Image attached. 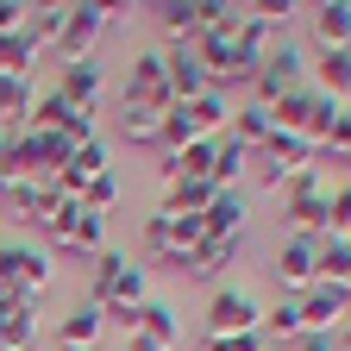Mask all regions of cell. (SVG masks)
<instances>
[{
	"label": "cell",
	"mask_w": 351,
	"mask_h": 351,
	"mask_svg": "<svg viewBox=\"0 0 351 351\" xmlns=\"http://www.w3.org/2000/svg\"><path fill=\"white\" fill-rule=\"evenodd\" d=\"M182 113L195 119V132H201V138H219V132L232 125V101H226V88H207L201 101H182Z\"/></svg>",
	"instance_id": "cell-21"
},
{
	"label": "cell",
	"mask_w": 351,
	"mask_h": 351,
	"mask_svg": "<svg viewBox=\"0 0 351 351\" xmlns=\"http://www.w3.org/2000/svg\"><path fill=\"white\" fill-rule=\"evenodd\" d=\"M332 351H351V320H345V326L332 332Z\"/></svg>",
	"instance_id": "cell-42"
},
{
	"label": "cell",
	"mask_w": 351,
	"mask_h": 351,
	"mask_svg": "<svg viewBox=\"0 0 351 351\" xmlns=\"http://www.w3.org/2000/svg\"><path fill=\"white\" fill-rule=\"evenodd\" d=\"M163 75H169V95H176V107H182V101H201L207 88H213L195 51H163Z\"/></svg>",
	"instance_id": "cell-17"
},
{
	"label": "cell",
	"mask_w": 351,
	"mask_h": 351,
	"mask_svg": "<svg viewBox=\"0 0 351 351\" xmlns=\"http://www.w3.org/2000/svg\"><path fill=\"white\" fill-rule=\"evenodd\" d=\"M125 351H151V345H138V339H125Z\"/></svg>",
	"instance_id": "cell-43"
},
{
	"label": "cell",
	"mask_w": 351,
	"mask_h": 351,
	"mask_svg": "<svg viewBox=\"0 0 351 351\" xmlns=\"http://www.w3.org/2000/svg\"><path fill=\"white\" fill-rule=\"evenodd\" d=\"M239 332H263V307H257V295L219 282L207 301V339H239Z\"/></svg>",
	"instance_id": "cell-3"
},
{
	"label": "cell",
	"mask_w": 351,
	"mask_h": 351,
	"mask_svg": "<svg viewBox=\"0 0 351 351\" xmlns=\"http://www.w3.org/2000/svg\"><path fill=\"white\" fill-rule=\"evenodd\" d=\"M44 232H51L63 251H82V257H101V251H107V219H101V213H88V207L69 201V195L57 201L51 219H44Z\"/></svg>",
	"instance_id": "cell-1"
},
{
	"label": "cell",
	"mask_w": 351,
	"mask_h": 351,
	"mask_svg": "<svg viewBox=\"0 0 351 351\" xmlns=\"http://www.w3.org/2000/svg\"><path fill=\"white\" fill-rule=\"evenodd\" d=\"M101 88H107L101 57H75V63H63V75H57V95H63L75 113H101Z\"/></svg>",
	"instance_id": "cell-10"
},
{
	"label": "cell",
	"mask_w": 351,
	"mask_h": 351,
	"mask_svg": "<svg viewBox=\"0 0 351 351\" xmlns=\"http://www.w3.org/2000/svg\"><path fill=\"white\" fill-rule=\"evenodd\" d=\"M113 13H119V7H95V0L69 7V19H63V38H57L63 63H75V57H95V44H101V32L113 25Z\"/></svg>",
	"instance_id": "cell-7"
},
{
	"label": "cell",
	"mask_w": 351,
	"mask_h": 351,
	"mask_svg": "<svg viewBox=\"0 0 351 351\" xmlns=\"http://www.w3.org/2000/svg\"><path fill=\"white\" fill-rule=\"evenodd\" d=\"M57 182H13L7 189V213L19 219V226H44V219L57 213Z\"/></svg>",
	"instance_id": "cell-15"
},
{
	"label": "cell",
	"mask_w": 351,
	"mask_h": 351,
	"mask_svg": "<svg viewBox=\"0 0 351 351\" xmlns=\"http://www.w3.org/2000/svg\"><path fill=\"white\" fill-rule=\"evenodd\" d=\"M95 176H107V138H88V145H75V151H69V163L51 176V182H57V195H69V201H75L88 182H95Z\"/></svg>",
	"instance_id": "cell-11"
},
{
	"label": "cell",
	"mask_w": 351,
	"mask_h": 351,
	"mask_svg": "<svg viewBox=\"0 0 351 351\" xmlns=\"http://www.w3.org/2000/svg\"><path fill=\"white\" fill-rule=\"evenodd\" d=\"M157 132H163V113L125 101V113H119V138H125V145H157Z\"/></svg>",
	"instance_id": "cell-31"
},
{
	"label": "cell",
	"mask_w": 351,
	"mask_h": 351,
	"mask_svg": "<svg viewBox=\"0 0 351 351\" xmlns=\"http://www.w3.org/2000/svg\"><path fill=\"white\" fill-rule=\"evenodd\" d=\"M19 25H25V7H19V0H0V38L19 32Z\"/></svg>",
	"instance_id": "cell-39"
},
{
	"label": "cell",
	"mask_w": 351,
	"mask_h": 351,
	"mask_svg": "<svg viewBox=\"0 0 351 351\" xmlns=\"http://www.w3.org/2000/svg\"><path fill=\"white\" fill-rule=\"evenodd\" d=\"M320 151L351 157V107H339V119H332V132H326V145H320Z\"/></svg>",
	"instance_id": "cell-37"
},
{
	"label": "cell",
	"mask_w": 351,
	"mask_h": 351,
	"mask_svg": "<svg viewBox=\"0 0 351 351\" xmlns=\"http://www.w3.org/2000/svg\"><path fill=\"white\" fill-rule=\"evenodd\" d=\"M201 219H207V239H239L245 232V201H239V189H219Z\"/></svg>",
	"instance_id": "cell-24"
},
{
	"label": "cell",
	"mask_w": 351,
	"mask_h": 351,
	"mask_svg": "<svg viewBox=\"0 0 351 351\" xmlns=\"http://www.w3.org/2000/svg\"><path fill=\"white\" fill-rule=\"evenodd\" d=\"M289 88H307V57H301V44L282 38L276 51H270V63L251 75V101H257V107H276Z\"/></svg>",
	"instance_id": "cell-4"
},
{
	"label": "cell",
	"mask_w": 351,
	"mask_h": 351,
	"mask_svg": "<svg viewBox=\"0 0 351 351\" xmlns=\"http://www.w3.org/2000/svg\"><path fill=\"white\" fill-rule=\"evenodd\" d=\"M25 13H32V19H25V38L38 44V51L63 38V19H69V7H63V0H51V7H25Z\"/></svg>",
	"instance_id": "cell-30"
},
{
	"label": "cell",
	"mask_w": 351,
	"mask_h": 351,
	"mask_svg": "<svg viewBox=\"0 0 351 351\" xmlns=\"http://www.w3.org/2000/svg\"><path fill=\"white\" fill-rule=\"evenodd\" d=\"M320 282H345L351 289V245L345 239H320Z\"/></svg>",
	"instance_id": "cell-33"
},
{
	"label": "cell",
	"mask_w": 351,
	"mask_h": 351,
	"mask_svg": "<svg viewBox=\"0 0 351 351\" xmlns=\"http://www.w3.org/2000/svg\"><path fill=\"white\" fill-rule=\"evenodd\" d=\"M326 201H332V182L307 163V176L289 189V201H282V213H289V226H295V239H326Z\"/></svg>",
	"instance_id": "cell-2"
},
{
	"label": "cell",
	"mask_w": 351,
	"mask_h": 351,
	"mask_svg": "<svg viewBox=\"0 0 351 351\" xmlns=\"http://www.w3.org/2000/svg\"><path fill=\"white\" fill-rule=\"evenodd\" d=\"M207 351H270L263 332H239V339H207Z\"/></svg>",
	"instance_id": "cell-38"
},
{
	"label": "cell",
	"mask_w": 351,
	"mask_h": 351,
	"mask_svg": "<svg viewBox=\"0 0 351 351\" xmlns=\"http://www.w3.org/2000/svg\"><path fill=\"white\" fill-rule=\"evenodd\" d=\"M351 320V289L345 282H314L301 295V332H339Z\"/></svg>",
	"instance_id": "cell-9"
},
{
	"label": "cell",
	"mask_w": 351,
	"mask_h": 351,
	"mask_svg": "<svg viewBox=\"0 0 351 351\" xmlns=\"http://www.w3.org/2000/svg\"><path fill=\"white\" fill-rule=\"evenodd\" d=\"M32 101H38V88H32V82H0V132H25Z\"/></svg>",
	"instance_id": "cell-28"
},
{
	"label": "cell",
	"mask_w": 351,
	"mask_h": 351,
	"mask_svg": "<svg viewBox=\"0 0 351 351\" xmlns=\"http://www.w3.org/2000/svg\"><path fill=\"white\" fill-rule=\"evenodd\" d=\"M307 25H314V51H351V0L307 7Z\"/></svg>",
	"instance_id": "cell-14"
},
{
	"label": "cell",
	"mask_w": 351,
	"mask_h": 351,
	"mask_svg": "<svg viewBox=\"0 0 351 351\" xmlns=\"http://www.w3.org/2000/svg\"><path fill=\"white\" fill-rule=\"evenodd\" d=\"M125 101L132 107H151V113H169L176 107L169 75H163V44H151V51L132 57V69H125Z\"/></svg>",
	"instance_id": "cell-5"
},
{
	"label": "cell",
	"mask_w": 351,
	"mask_h": 351,
	"mask_svg": "<svg viewBox=\"0 0 351 351\" xmlns=\"http://www.w3.org/2000/svg\"><path fill=\"white\" fill-rule=\"evenodd\" d=\"M239 251H245L239 239H207V245H201V251H195V257L182 263V276H201V282H219V276H226L232 263H239Z\"/></svg>",
	"instance_id": "cell-20"
},
{
	"label": "cell",
	"mask_w": 351,
	"mask_h": 351,
	"mask_svg": "<svg viewBox=\"0 0 351 351\" xmlns=\"http://www.w3.org/2000/svg\"><path fill=\"white\" fill-rule=\"evenodd\" d=\"M101 326H107V314L95 301H75L69 314H63V326H57V351H95L101 345Z\"/></svg>",
	"instance_id": "cell-16"
},
{
	"label": "cell",
	"mask_w": 351,
	"mask_h": 351,
	"mask_svg": "<svg viewBox=\"0 0 351 351\" xmlns=\"http://www.w3.org/2000/svg\"><path fill=\"white\" fill-rule=\"evenodd\" d=\"M201 0H163L157 7V32H163V51H189L201 38Z\"/></svg>",
	"instance_id": "cell-13"
},
{
	"label": "cell",
	"mask_w": 351,
	"mask_h": 351,
	"mask_svg": "<svg viewBox=\"0 0 351 351\" xmlns=\"http://www.w3.org/2000/svg\"><path fill=\"white\" fill-rule=\"evenodd\" d=\"M0 282H13L38 307V295L51 289V251H38V245H0Z\"/></svg>",
	"instance_id": "cell-6"
},
{
	"label": "cell",
	"mask_w": 351,
	"mask_h": 351,
	"mask_svg": "<svg viewBox=\"0 0 351 351\" xmlns=\"http://www.w3.org/2000/svg\"><path fill=\"white\" fill-rule=\"evenodd\" d=\"M13 307H32V301H25V295H19L13 282H0V320H7V314H13Z\"/></svg>",
	"instance_id": "cell-41"
},
{
	"label": "cell",
	"mask_w": 351,
	"mask_h": 351,
	"mask_svg": "<svg viewBox=\"0 0 351 351\" xmlns=\"http://www.w3.org/2000/svg\"><path fill=\"white\" fill-rule=\"evenodd\" d=\"M0 351H38V307H13L0 320Z\"/></svg>",
	"instance_id": "cell-29"
},
{
	"label": "cell",
	"mask_w": 351,
	"mask_h": 351,
	"mask_svg": "<svg viewBox=\"0 0 351 351\" xmlns=\"http://www.w3.org/2000/svg\"><path fill=\"white\" fill-rule=\"evenodd\" d=\"M314 82H307V88H289V95L270 107V119H276V132H289V138H307V125H314Z\"/></svg>",
	"instance_id": "cell-19"
},
{
	"label": "cell",
	"mask_w": 351,
	"mask_h": 351,
	"mask_svg": "<svg viewBox=\"0 0 351 351\" xmlns=\"http://www.w3.org/2000/svg\"><path fill=\"white\" fill-rule=\"evenodd\" d=\"M326 239H351V182H339L326 201Z\"/></svg>",
	"instance_id": "cell-36"
},
{
	"label": "cell",
	"mask_w": 351,
	"mask_h": 351,
	"mask_svg": "<svg viewBox=\"0 0 351 351\" xmlns=\"http://www.w3.org/2000/svg\"><path fill=\"white\" fill-rule=\"evenodd\" d=\"M32 69H38V44L19 25V32L0 38V82H32Z\"/></svg>",
	"instance_id": "cell-25"
},
{
	"label": "cell",
	"mask_w": 351,
	"mask_h": 351,
	"mask_svg": "<svg viewBox=\"0 0 351 351\" xmlns=\"http://www.w3.org/2000/svg\"><path fill=\"white\" fill-rule=\"evenodd\" d=\"M132 339L151 345V351H176V345H182V320H176V307L151 295V301L138 307V320H132Z\"/></svg>",
	"instance_id": "cell-12"
},
{
	"label": "cell",
	"mask_w": 351,
	"mask_h": 351,
	"mask_svg": "<svg viewBox=\"0 0 351 351\" xmlns=\"http://www.w3.org/2000/svg\"><path fill=\"white\" fill-rule=\"evenodd\" d=\"M263 339H270L276 351H289L301 339V295H282L276 307H263Z\"/></svg>",
	"instance_id": "cell-26"
},
{
	"label": "cell",
	"mask_w": 351,
	"mask_h": 351,
	"mask_svg": "<svg viewBox=\"0 0 351 351\" xmlns=\"http://www.w3.org/2000/svg\"><path fill=\"white\" fill-rule=\"evenodd\" d=\"M289 351H332V332H301Z\"/></svg>",
	"instance_id": "cell-40"
},
{
	"label": "cell",
	"mask_w": 351,
	"mask_h": 351,
	"mask_svg": "<svg viewBox=\"0 0 351 351\" xmlns=\"http://www.w3.org/2000/svg\"><path fill=\"white\" fill-rule=\"evenodd\" d=\"M270 351H276V345H270Z\"/></svg>",
	"instance_id": "cell-44"
},
{
	"label": "cell",
	"mask_w": 351,
	"mask_h": 351,
	"mask_svg": "<svg viewBox=\"0 0 351 351\" xmlns=\"http://www.w3.org/2000/svg\"><path fill=\"white\" fill-rule=\"evenodd\" d=\"M145 257H151V263H169V270H176V245H169V213H151V219H145Z\"/></svg>",
	"instance_id": "cell-34"
},
{
	"label": "cell",
	"mask_w": 351,
	"mask_h": 351,
	"mask_svg": "<svg viewBox=\"0 0 351 351\" xmlns=\"http://www.w3.org/2000/svg\"><path fill=\"white\" fill-rule=\"evenodd\" d=\"M245 169H251V151H245L239 138H226V132H219V138H213V169H207V182H213V189H239Z\"/></svg>",
	"instance_id": "cell-23"
},
{
	"label": "cell",
	"mask_w": 351,
	"mask_h": 351,
	"mask_svg": "<svg viewBox=\"0 0 351 351\" xmlns=\"http://www.w3.org/2000/svg\"><path fill=\"white\" fill-rule=\"evenodd\" d=\"M276 282H282V295H307L320 282V239H282V251H276Z\"/></svg>",
	"instance_id": "cell-8"
},
{
	"label": "cell",
	"mask_w": 351,
	"mask_h": 351,
	"mask_svg": "<svg viewBox=\"0 0 351 351\" xmlns=\"http://www.w3.org/2000/svg\"><path fill=\"white\" fill-rule=\"evenodd\" d=\"M157 145H163V151H189V145H201V132H195V119H189L182 107H169V113H163V132H157Z\"/></svg>",
	"instance_id": "cell-32"
},
{
	"label": "cell",
	"mask_w": 351,
	"mask_h": 351,
	"mask_svg": "<svg viewBox=\"0 0 351 351\" xmlns=\"http://www.w3.org/2000/svg\"><path fill=\"white\" fill-rule=\"evenodd\" d=\"M314 95L326 101H351V51H314Z\"/></svg>",
	"instance_id": "cell-18"
},
{
	"label": "cell",
	"mask_w": 351,
	"mask_h": 351,
	"mask_svg": "<svg viewBox=\"0 0 351 351\" xmlns=\"http://www.w3.org/2000/svg\"><path fill=\"white\" fill-rule=\"evenodd\" d=\"M270 132H276V119H270V107H257V101H245V107H232V132L226 138H239L251 157L270 145Z\"/></svg>",
	"instance_id": "cell-22"
},
{
	"label": "cell",
	"mask_w": 351,
	"mask_h": 351,
	"mask_svg": "<svg viewBox=\"0 0 351 351\" xmlns=\"http://www.w3.org/2000/svg\"><path fill=\"white\" fill-rule=\"evenodd\" d=\"M213 195H219L213 182H169L157 213H169V219H182V213H207V201H213Z\"/></svg>",
	"instance_id": "cell-27"
},
{
	"label": "cell",
	"mask_w": 351,
	"mask_h": 351,
	"mask_svg": "<svg viewBox=\"0 0 351 351\" xmlns=\"http://www.w3.org/2000/svg\"><path fill=\"white\" fill-rule=\"evenodd\" d=\"M75 201H82L88 213H101V219H107V213L119 207V182H113V169H107V176H95V182H88V189H82Z\"/></svg>",
	"instance_id": "cell-35"
}]
</instances>
